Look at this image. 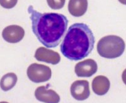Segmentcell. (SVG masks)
Here are the masks:
<instances>
[{"instance_id": "cell-1", "label": "cell", "mask_w": 126, "mask_h": 103, "mask_svg": "<svg viewBox=\"0 0 126 103\" xmlns=\"http://www.w3.org/2000/svg\"><path fill=\"white\" fill-rule=\"evenodd\" d=\"M32 29L40 42L49 48L57 47L67 30L68 20L66 16L57 13H44L29 6Z\"/></svg>"}, {"instance_id": "cell-2", "label": "cell", "mask_w": 126, "mask_h": 103, "mask_svg": "<svg viewBox=\"0 0 126 103\" xmlns=\"http://www.w3.org/2000/svg\"><path fill=\"white\" fill-rule=\"evenodd\" d=\"M94 42V35L87 25L74 23L69 27L62 42L61 52L70 60H80L90 54Z\"/></svg>"}, {"instance_id": "cell-3", "label": "cell", "mask_w": 126, "mask_h": 103, "mask_svg": "<svg viewBox=\"0 0 126 103\" xmlns=\"http://www.w3.org/2000/svg\"><path fill=\"white\" fill-rule=\"evenodd\" d=\"M126 44L120 37L114 35L105 36L100 39L97 44L99 55L107 59L120 57L124 52Z\"/></svg>"}, {"instance_id": "cell-4", "label": "cell", "mask_w": 126, "mask_h": 103, "mask_svg": "<svg viewBox=\"0 0 126 103\" xmlns=\"http://www.w3.org/2000/svg\"><path fill=\"white\" fill-rule=\"evenodd\" d=\"M27 76L32 82L42 83L47 82L51 78L52 71L49 66L44 64L33 63L27 69Z\"/></svg>"}, {"instance_id": "cell-5", "label": "cell", "mask_w": 126, "mask_h": 103, "mask_svg": "<svg viewBox=\"0 0 126 103\" xmlns=\"http://www.w3.org/2000/svg\"><path fill=\"white\" fill-rule=\"evenodd\" d=\"M70 91L71 96L76 100H86L90 95L89 82L85 80L75 81L71 86Z\"/></svg>"}, {"instance_id": "cell-6", "label": "cell", "mask_w": 126, "mask_h": 103, "mask_svg": "<svg viewBox=\"0 0 126 103\" xmlns=\"http://www.w3.org/2000/svg\"><path fill=\"white\" fill-rule=\"evenodd\" d=\"M96 62L92 59H87L76 64L75 72L79 77H90L97 72Z\"/></svg>"}, {"instance_id": "cell-7", "label": "cell", "mask_w": 126, "mask_h": 103, "mask_svg": "<svg viewBox=\"0 0 126 103\" xmlns=\"http://www.w3.org/2000/svg\"><path fill=\"white\" fill-rule=\"evenodd\" d=\"M25 30L22 27L16 25H9L4 28L2 32L3 39L10 43H17L23 39Z\"/></svg>"}, {"instance_id": "cell-8", "label": "cell", "mask_w": 126, "mask_h": 103, "mask_svg": "<svg viewBox=\"0 0 126 103\" xmlns=\"http://www.w3.org/2000/svg\"><path fill=\"white\" fill-rule=\"evenodd\" d=\"M34 56L37 61L52 64H58L61 61V56L59 53L44 47H39L36 50Z\"/></svg>"}, {"instance_id": "cell-9", "label": "cell", "mask_w": 126, "mask_h": 103, "mask_svg": "<svg viewBox=\"0 0 126 103\" xmlns=\"http://www.w3.org/2000/svg\"><path fill=\"white\" fill-rule=\"evenodd\" d=\"M36 99L45 103H59L60 96L52 89H48L45 86H40L35 91Z\"/></svg>"}, {"instance_id": "cell-10", "label": "cell", "mask_w": 126, "mask_h": 103, "mask_svg": "<svg viewBox=\"0 0 126 103\" xmlns=\"http://www.w3.org/2000/svg\"><path fill=\"white\" fill-rule=\"evenodd\" d=\"M110 82L105 76L99 75L94 77L92 81V89L98 96L106 94L110 89Z\"/></svg>"}, {"instance_id": "cell-11", "label": "cell", "mask_w": 126, "mask_h": 103, "mask_svg": "<svg viewBox=\"0 0 126 103\" xmlns=\"http://www.w3.org/2000/svg\"><path fill=\"white\" fill-rule=\"evenodd\" d=\"M88 8V0H69L68 10L71 15L76 17H81Z\"/></svg>"}, {"instance_id": "cell-12", "label": "cell", "mask_w": 126, "mask_h": 103, "mask_svg": "<svg viewBox=\"0 0 126 103\" xmlns=\"http://www.w3.org/2000/svg\"><path fill=\"white\" fill-rule=\"evenodd\" d=\"M17 82V76L14 73L4 75L0 81V87L4 91H8L14 87Z\"/></svg>"}, {"instance_id": "cell-13", "label": "cell", "mask_w": 126, "mask_h": 103, "mask_svg": "<svg viewBox=\"0 0 126 103\" xmlns=\"http://www.w3.org/2000/svg\"><path fill=\"white\" fill-rule=\"evenodd\" d=\"M49 7L53 10H59L64 6L66 0H47Z\"/></svg>"}, {"instance_id": "cell-14", "label": "cell", "mask_w": 126, "mask_h": 103, "mask_svg": "<svg viewBox=\"0 0 126 103\" xmlns=\"http://www.w3.org/2000/svg\"><path fill=\"white\" fill-rule=\"evenodd\" d=\"M17 2L18 0H0V4L4 8L11 9L16 6Z\"/></svg>"}, {"instance_id": "cell-15", "label": "cell", "mask_w": 126, "mask_h": 103, "mask_svg": "<svg viewBox=\"0 0 126 103\" xmlns=\"http://www.w3.org/2000/svg\"><path fill=\"white\" fill-rule=\"evenodd\" d=\"M122 79L124 83L126 85V69H125L123 73H122Z\"/></svg>"}, {"instance_id": "cell-16", "label": "cell", "mask_w": 126, "mask_h": 103, "mask_svg": "<svg viewBox=\"0 0 126 103\" xmlns=\"http://www.w3.org/2000/svg\"><path fill=\"white\" fill-rule=\"evenodd\" d=\"M119 1L120 3H122L123 4H126V0H119Z\"/></svg>"}, {"instance_id": "cell-17", "label": "cell", "mask_w": 126, "mask_h": 103, "mask_svg": "<svg viewBox=\"0 0 126 103\" xmlns=\"http://www.w3.org/2000/svg\"><path fill=\"white\" fill-rule=\"evenodd\" d=\"M0 103H8L7 102H5V101H2V102H0Z\"/></svg>"}]
</instances>
